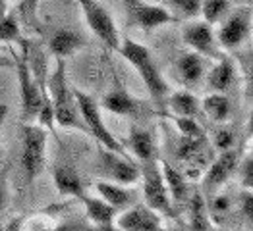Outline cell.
I'll list each match as a JSON object with an SVG mask.
<instances>
[{"label": "cell", "instance_id": "22", "mask_svg": "<svg viewBox=\"0 0 253 231\" xmlns=\"http://www.w3.org/2000/svg\"><path fill=\"white\" fill-rule=\"evenodd\" d=\"M84 37L78 35L76 31H70V29H60L56 31L50 41H48V50L54 54V58H68L72 56L78 48L84 46Z\"/></svg>", "mask_w": 253, "mask_h": 231}, {"label": "cell", "instance_id": "39", "mask_svg": "<svg viewBox=\"0 0 253 231\" xmlns=\"http://www.w3.org/2000/svg\"><path fill=\"white\" fill-rule=\"evenodd\" d=\"M6 14H8V2L6 0H0V21L6 18Z\"/></svg>", "mask_w": 253, "mask_h": 231}, {"label": "cell", "instance_id": "1", "mask_svg": "<svg viewBox=\"0 0 253 231\" xmlns=\"http://www.w3.org/2000/svg\"><path fill=\"white\" fill-rule=\"evenodd\" d=\"M46 91L54 110V124L64 129H80L87 133L80 108L74 97V89L68 83L66 75V58H56V67L46 79Z\"/></svg>", "mask_w": 253, "mask_h": 231}, {"label": "cell", "instance_id": "33", "mask_svg": "<svg viewBox=\"0 0 253 231\" xmlns=\"http://www.w3.org/2000/svg\"><path fill=\"white\" fill-rule=\"evenodd\" d=\"M212 145L216 147V150H228L234 147V133L230 129H216L212 135Z\"/></svg>", "mask_w": 253, "mask_h": 231}, {"label": "cell", "instance_id": "29", "mask_svg": "<svg viewBox=\"0 0 253 231\" xmlns=\"http://www.w3.org/2000/svg\"><path fill=\"white\" fill-rule=\"evenodd\" d=\"M21 33H20V21L16 14H6V18L0 21V42H12V41H20Z\"/></svg>", "mask_w": 253, "mask_h": 231}, {"label": "cell", "instance_id": "27", "mask_svg": "<svg viewBox=\"0 0 253 231\" xmlns=\"http://www.w3.org/2000/svg\"><path fill=\"white\" fill-rule=\"evenodd\" d=\"M205 145H207L205 135L203 137H180V143H178V148H176V156L180 160L193 162L203 154Z\"/></svg>", "mask_w": 253, "mask_h": 231}, {"label": "cell", "instance_id": "6", "mask_svg": "<svg viewBox=\"0 0 253 231\" xmlns=\"http://www.w3.org/2000/svg\"><path fill=\"white\" fill-rule=\"evenodd\" d=\"M84 18L89 25V29L93 31V35L99 41L106 44L112 50H118L120 46V33L116 27V21L110 16V12L106 10L105 6L99 0H78Z\"/></svg>", "mask_w": 253, "mask_h": 231}, {"label": "cell", "instance_id": "5", "mask_svg": "<svg viewBox=\"0 0 253 231\" xmlns=\"http://www.w3.org/2000/svg\"><path fill=\"white\" fill-rule=\"evenodd\" d=\"M74 97H76V102H78V108H80L82 120H84L85 127H87V133L93 135L97 139V143H101V147L108 148L112 152H118L122 156H129L126 147L112 135V131H108L106 124L103 122L101 106L97 104V100L93 97H89L87 93L80 91V89H74Z\"/></svg>", "mask_w": 253, "mask_h": 231}, {"label": "cell", "instance_id": "11", "mask_svg": "<svg viewBox=\"0 0 253 231\" xmlns=\"http://www.w3.org/2000/svg\"><path fill=\"white\" fill-rule=\"evenodd\" d=\"M114 228L120 231H161L163 226V214L153 210L145 202H133L114 218Z\"/></svg>", "mask_w": 253, "mask_h": 231}, {"label": "cell", "instance_id": "19", "mask_svg": "<svg viewBox=\"0 0 253 231\" xmlns=\"http://www.w3.org/2000/svg\"><path fill=\"white\" fill-rule=\"evenodd\" d=\"M52 179H54L56 191H58L60 195H64V197L80 198L85 193L80 173L76 171V168H72V166H68V164L56 166V168H54V173H52Z\"/></svg>", "mask_w": 253, "mask_h": 231}, {"label": "cell", "instance_id": "37", "mask_svg": "<svg viewBox=\"0 0 253 231\" xmlns=\"http://www.w3.org/2000/svg\"><path fill=\"white\" fill-rule=\"evenodd\" d=\"M14 67V58L0 54V69H12Z\"/></svg>", "mask_w": 253, "mask_h": 231}, {"label": "cell", "instance_id": "26", "mask_svg": "<svg viewBox=\"0 0 253 231\" xmlns=\"http://www.w3.org/2000/svg\"><path fill=\"white\" fill-rule=\"evenodd\" d=\"M159 4L167 8L176 20H195L201 10V0H159Z\"/></svg>", "mask_w": 253, "mask_h": 231}, {"label": "cell", "instance_id": "2", "mask_svg": "<svg viewBox=\"0 0 253 231\" xmlns=\"http://www.w3.org/2000/svg\"><path fill=\"white\" fill-rule=\"evenodd\" d=\"M118 52L135 67V71L139 73L141 81L145 83L153 100L155 102H165L167 97H169V85L165 81L157 62L153 60V54H151L147 46L133 41V39H124V41H120Z\"/></svg>", "mask_w": 253, "mask_h": 231}, {"label": "cell", "instance_id": "31", "mask_svg": "<svg viewBox=\"0 0 253 231\" xmlns=\"http://www.w3.org/2000/svg\"><path fill=\"white\" fill-rule=\"evenodd\" d=\"M174 124L178 127L182 137H203V129L195 122V118H184V116H172Z\"/></svg>", "mask_w": 253, "mask_h": 231}, {"label": "cell", "instance_id": "9", "mask_svg": "<svg viewBox=\"0 0 253 231\" xmlns=\"http://www.w3.org/2000/svg\"><path fill=\"white\" fill-rule=\"evenodd\" d=\"M99 173L108 179L122 185H133L141 177L139 166L131 160V156H122L105 147H99Z\"/></svg>", "mask_w": 253, "mask_h": 231}, {"label": "cell", "instance_id": "16", "mask_svg": "<svg viewBox=\"0 0 253 231\" xmlns=\"http://www.w3.org/2000/svg\"><path fill=\"white\" fill-rule=\"evenodd\" d=\"M95 191L97 195L106 200L108 204H112L116 210H124L127 206H131L133 202H137V193L131 189L129 185H122V183H116V181H97L95 183Z\"/></svg>", "mask_w": 253, "mask_h": 231}, {"label": "cell", "instance_id": "17", "mask_svg": "<svg viewBox=\"0 0 253 231\" xmlns=\"http://www.w3.org/2000/svg\"><path fill=\"white\" fill-rule=\"evenodd\" d=\"M176 75L186 87L199 83L205 75V56L197 52H186L176 60Z\"/></svg>", "mask_w": 253, "mask_h": 231}, {"label": "cell", "instance_id": "38", "mask_svg": "<svg viewBox=\"0 0 253 231\" xmlns=\"http://www.w3.org/2000/svg\"><path fill=\"white\" fill-rule=\"evenodd\" d=\"M6 114H8V106L0 104V131H2V126H4V122H6Z\"/></svg>", "mask_w": 253, "mask_h": 231}, {"label": "cell", "instance_id": "20", "mask_svg": "<svg viewBox=\"0 0 253 231\" xmlns=\"http://www.w3.org/2000/svg\"><path fill=\"white\" fill-rule=\"evenodd\" d=\"M236 79V66L230 58H218L207 73V85L214 93H226Z\"/></svg>", "mask_w": 253, "mask_h": 231}, {"label": "cell", "instance_id": "40", "mask_svg": "<svg viewBox=\"0 0 253 231\" xmlns=\"http://www.w3.org/2000/svg\"><path fill=\"white\" fill-rule=\"evenodd\" d=\"M236 2H240V4H250L252 0H236Z\"/></svg>", "mask_w": 253, "mask_h": 231}, {"label": "cell", "instance_id": "3", "mask_svg": "<svg viewBox=\"0 0 253 231\" xmlns=\"http://www.w3.org/2000/svg\"><path fill=\"white\" fill-rule=\"evenodd\" d=\"M20 56L14 60V67L18 71V85H20V102H21V122H35L42 102V89L44 83L33 75V66L29 60V41L20 39Z\"/></svg>", "mask_w": 253, "mask_h": 231}, {"label": "cell", "instance_id": "23", "mask_svg": "<svg viewBox=\"0 0 253 231\" xmlns=\"http://www.w3.org/2000/svg\"><path fill=\"white\" fill-rule=\"evenodd\" d=\"M199 106L207 114V118L212 120V122H216V124H224L228 120L230 112H232V104H230L228 97L224 93H214V91H212L211 95H207L199 102Z\"/></svg>", "mask_w": 253, "mask_h": 231}, {"label": "cell", "instance_id": "24", "mask_svg": "<svg viewBox=\"0 0 253 231\" xmlns=\"http://www.w3.org/2000/svg\"><path fill=\"white\" fill-rule=\"evenodd\" d=\"M169 108L174 116H184V118H195L201 110L199 99L190 91H176L169 97Z\"/></svg>", "mask_w": 253, "mask_h": 231}, {"label": "cell", "instance_id": "8", "mask_svg": "<svg viewBox=\"0 0 253 231\" xmlns=\"http://www.w3.org/2000/svg\"><path fill=\"white\" fill-rule=\"evenodd\" d=\"M141 175H143V198H145V204L151 206L153 210H157L163 216H174L172 212V198L169 195V189L165 185V179H163V173H161V166L159 162L147 160V162H141Z\"/></svg>", "mask_w": 253, "mask_h": 231}, {"label": "cell", "instance_id": "21", "mask_svg": "<svg viewBox=\"0 0 253 231\" xmlns=\"http://www.w3.org/2000/svg\"><path fill=\"white\" fill-rule=\"evenodd\" d=\"M161 166V173L165 179V185L169 189V195L172 200L176 202H186L190 198V183L188 177L182 175L176 168H172L169 162H159Z\"/></svg>", "mask_w": 253, "mask_h": 231}, {"label": "cell", "instance_id": "14", "mask_svg": "<svg viewBox=\"0 0 253 231\" xmlns=\"http://www.w3.org/2000/svg\"><path fill=\"white\" fill-rule=\"evenodd\" d=\"M80 200L84 204L87 220L93 224L95 230H103V231L114 230V218H116L118 210L112 204H108L101 197H91L87 193H84L80 197Z\"/></svg>", "mask_w": 253, "mask_h": 231}, {"label": "cell", "instance_id": "28", "mask_svg": "<svg viewBox=\"0 0 253 231\" xmlns=\"http://www.w3.org/2000/svg\"><path fill=\"white\" fill-rule=\"evenodd\" d=\"M228 12H230V0H201L199 16H203V21L211 25L218 23Z\"/></svg>", "mask_w": 253, "mask_h": 231}, {"label": "cell", "instance_id": "4", "mask_svg": "<svg viewBox=\"0 0 253 231\" xmlns=\"http://www.w3.org/2000/svg\"><path fill=\"white\" fill-rule=\"evenodd\" d=\"M21 168L27 183H33L44 169V152H46V129L35 122H21Z\"/></svg>", "mask_w": 253, "mask_h": 231}, {"label": "cell", "instance_id": "34", "mask_svg": "<svg viewBox=\"0 0 253 231\" xmlns=\"http://www.w3.org/2000/svg\"><path fill=\"white\" fill-rule=\"evenodd\" d=\"M10 204V187H8V168L0 173V212H4Z\"/></svg>", "mask_w": 253, "mask_h": 231}, {"label": "cell", "instance_id": "36", "mask_svg": "<svg viewBox=\"0 0 253 231\" xmlns=\"http://www.w3.org/2000/svg\"><path fill=\"white\" fill-rule=\"evenodd\" d=\"M230 208V198L226 195H214L211 198V208H209V214H222Z\"/></svg>", "mask_w": 253, "mask_h": 231}, {"label": "cell", "instance_id": "35", "mask_svg": "<svg viewBox=\"0 0 253 231\" xmlns=\"http://www.w3.org/2000/svg\"><path fill=\"white\" fill-rule=\"evenodd\" d=\"M240 212L244 214V218L248 222H252L253 218V195L252 189H244L242 193V198H240Z\"/></svg>", "mask_w": 253, "mask_h": 231}, {"label": "cell", "instance_id": "15", "mask_svg": "<svg viewBox=\"0 0 253 231\" xmlns=\"http://www.w3.org/2000/svg\"><path fill=\"white\" fill-rule=\"evenodd\" d=\"M99 106L108 110V112H112V114H118V116H131V118H133V116H139L141 112L147 110L145 104H143L139 99H135L133 95H129L126 89H122V87H116V89H112L110 93H106Z\"/></svg>", "mask_w": 253, "mask_h": 231}, {"label": "cell", "instance_id": "7", "mask_svg": "<svg viewBox=\"0 0 253 231\" xmlns=\"http://www.w3.org/2000/svg\"><path fill=\"white\" fill-rule=\"evenodd\" d=\"M250 31H252V8L248 4H242L240 8L228 12L220 20V27L214 33V37L220 48L234 50L244 44V41L250 37Z\"/></svg>", "mask_w": 253, "mask_h": 231}, {"label": "cell", "instance_id": "25", "mask_svg": "<svg viewBox=\"0 0 253 231\" xmlns=\"http://www.w3.org/2000/svg\"><path fill=\"white\" fill-rule=\"evenodd\" d=\"M190 204V228L191 230H212V220L209 216V210L205 206V200L199 193H193L188 198Z\"/></svg>", "mask_w": 253, "mask_h": 231}, {"label": "cell", "instance_id": "12", "mask_svg": "<svg viewBox=\"0 0 253 231\" xmlns=\"http://www.w3.org/2000/svg\"><path fill=\"white\" fill-rule=\"evenodd\" d=\"M182 41L186 46H190L193 52H197L205 58H212V60L222 58V52H220V46H218L216 37H214L212 25L207 21L188 20V23L182 29Z\"/></svg>", "mask_w": 253, "mask_h": 231}, {"label": "cell", "instance_id": "30", "mask_svg": "<svg viewBox=\"0 0 253 231\" xmlns=\"http://www.w3.org/2000/svg\"><path fill=\"white\" fill-rule=\"evenodd\" d=\"M238 173H240V183L244 189H252L253 187V156L248 152L246 156H240L238 160Z\"/></svg>", "mask_w": 253, "mask_h": 231}, {"label": "cell", "instance_id": "32", "mask_svg": "<svg viewBox=\"0 0 253 231\" xmlns=\"http://www.w3.org/2000/svg\"><path fill=\"white\" fill-rule=\"evenodd\" d=\"M41 0H21L18 4V16L25 25H35L37 23V8Z\"/></svg>", "mask_w": 253, "mask_h": 231}, {"label": "cell", "instance_id": "10", "mask_svg": "<svg viewBox=\"0 0 253 231\" xmlns=\"http://www.w3.org/2000/svg\"><path fill=\"white\" fill-rule=\"evenodd\" d=\"M122 4L126 10L127 21L143 31H151L161 25L178 21L161 4H149L145 0H122Z\"/></svg>", "mask_w": 253, "mask_h": 231}, {"label": "cell", "instance_id": "13", "mask_svg": "<svg viewBox=\"0 0 253 231\" xmlns=\"http://www.w3.org/2000/svg\"><path fill=\"white\" fill-rule=\"evenodd\" d=\"M240 156H242V152L234 147L220 152V156L203 173V187L207 191V195H214L216 191L230 179V175L236 171Z\"/></svg>", "mask_w": 253, "mask_h": 231}, {"label": "cell", "instance_id": "18", "mask_svg": "<svg viewBox=\"0 0 253 231\" xmlns=\"http://www.w3.org/2000/svg\"><path fill=\"white\" fill-rule=\"evenodd\" d=\"M126 150L131 152L133 158H137L139 162H147L155 158V141H153V135L149 133L147 129L137 126L129 127V133H127V141H126Z\"/></svg>", "mask_w": 253, "mask_h": 231}]
</instances>
